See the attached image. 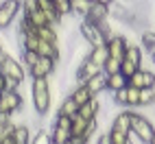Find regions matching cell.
Listing matches in <instances>:
<instances>
[{
    "label": "cell",
    "mask_w": 155,
    "mask_h": 144,
    "mask_svg": "<svg viewBox=\"0 0 155 144\" xmlns=\"http://www.w3.org/2000/svg\"><path fill=\"white\" fill-rule=\"evenodd\" d=\"M31 96H33V107L37 116H46L50 111V103H53V92H50L48 79H35L31 85Z\"/></svg>",
    "instance_id": "6da1fadb"
},
{
    "label": "cell",
    "mask_w": 155,
    "mask_h": 144,
    "mask_svg": "<svg viewBox=\"0 0 155 144\" xmlns=\"http://www.w3.org/2000/svg\"><path fill=\"white\" fill-rule=\"evenodd\" d=\"M131 133H133L140 142L151 144V140H153V136H155V125H153L147 116H142V114H138V111L131 109Z\"/></svg>",
    "instance_id": "7a4b0ae2"
},
{
    "label": "cell",
    "mask_w": 155,
    "mask_h": 144,
    "mask_svg": "<svg viewBox=\"0 0 155 144\" xmlns=\"http://www.w3.org/2000/svg\"><path fill=\"white\" fill-rule=\"evenodd\" d=\"M0 72L5 74V79H13V81H18V83H22L24 74H26V70L22 68V64H20L15 57L9 55L5 48L0 50Z\"/></svg>",
    "instance_id": "3957f363"
},
{
    "label": "cell",
    "mask_w": 155,
    "mask_h": 144,
    "mask_svg": "<svg viewBox=\"0 0 155 144\" xmlns=\"http://www.w3.org/2000/svg\"><path fill=\"white\" fill-rule=\"evenodd\" d=\"M79 35L85 39V42L92 46V48H98V46H105V35L101 33V28L98 24H92L87 22V20H81V24H79Z\"/></svg>",
    "instance_id": "277c9868"
},
{
    "label": "cell",
    "mask_w": 155,
    "mask_h": 144,
    "mask_svg": "<svg viewBox=\"0 0 155 144\" xmlns=\"http://www.w3.org/2000/svg\"><path fill=\"white\" fill-rule=\"evenodd\" d=\"M70 127H72V118L57 116L53 129H50V138H53V144H66V142L72 138Z\"/></svg>",
    "instance_id": "5b68a950"
},
{
    "label": "cell",
    "mask_w": 155,
    "mask_h": 144,
    "mask_svg": "<svg viewBox=\"0 0 155 144\" xmlns=\"http://www.w3.org/2000/svg\"><path fill=\"white\" fill-rule=\"evenodd\" d=\"M22 103L24 100L20 96V92H2L0 94V114L11 118L18 109H22Z\"/></svg>",
    "instance_id": "8992f818"
},
{
    "label": "cell",
    "mask_w": 155,
    "mask_h": 144,
    "mask_svg": "<svg viewBox=\"0 0 155 144\" xmlns=\"http://www.w3.org/2000/svg\"><path fill=\"white\" fill-rule=\"evenodd\" d=\"M127 87H133V90L155 87V72H153V70H144V68H140L133 77L127 79Z\"/></svg>",
    "instance_id": "52a82bcc"
},
{
    "label": "cell",
    "mask_w": 155,
    "mask_h": 144,
    "mask_svg": "<svg viewBox=\"0 0 155 144\" xmlns=\"http://www.w3.org/2000/svg\"><path fill=\"white\" fill-rule=\"evenodd\" d=\"M20 15V2H15V0H11V2H0V31L9 28L15 18Z\"/></svg>",
    "instance_id": "ba28073f"
},
{
    "label": "cell",
    "mask_w": 155,
    "mask_h": 144,
    "mask_svg": "<svg viewBox=\"0 0 155 144\" xmlns=\"http://www.w3.org/2000/svg\"><path fill=\"white\" fill-rule=\"evenodd\" d=\"M87 22L92 24H101V22H107L109 20V2H101V0H92V7H90V13L85 15Z\"/></svg>",
    "instance_id": "9c48e42d"
},
{
    "label": "cell",
    "mask_w": 155,
    "mask_h": 144,
    "mask_svg": "<svg viewBox=\"0 0 155 144\" xmlns=\"http://www.w3.org/2000/svg\"><path fill=\"white\" fill-rule=\"evenodd\" d=\"M127 37H122V35H114L111 39H107V55L109 59H116V61H122L125 59V50H127Z\"/></svg>",
    "instance_id": "30bf717a"
},
{
    "label": "cell",
    "mask_w": 155,
    "mask_h": 144,
    "mask_svg": "<svg viewBox=\"0 0 155 144\" xmlns=\"http://www.w3.org/2000/svg\"><path fill=\"white\" fill-rule=\"evenodd\" d=\"M55 68H57V61L39 57V61L28 70V74L33 77V81H35V79H50V74L55 72Z\"/></svg>",
    "instance_id": "8fae6325"
},
{
    "label": "cell",
    "mask_w": 155,
    "mask_h": 144,
    "mask_svg": "<svg viewBox=\"0 0 155 144\" xmlns=\"http://www.w3.org/2000/svg\"><path fill=\"white\" fill-rule=\"evenodd\" d=\"M101 72H103V70H101L98 66H94V64L85 57V59L79 64V68H77V81H79V83H87L90 79H94L96 74H101Z\"/></svg>",
    "instance_id": "7c38bea8"
},
{
    "label": "cell",
    "mask_w": 155,
    "mask_h": 144,
    "mask_svg": "<svg viewBox=\"0 0 155 144\" xmlns=\"http://www.w3.org/2000/svg\"><path fill=\"white\" fill-rule=\"evenodd\" d=\"M109 129H116V131L127 133V136H129V133H131V109H122V111H118V114L114 116Z\"/></svg>",
    "instance_id": "4fadbf2b"
},
{
    "label": "cell",
    "mask_w": 155,
    "mask_h": 144,
    "mask_svg": "<svg viewBox=\"0 0 155 144\" xmlns=\"http://www.w3.org/2000/svg\"><path fill=\"white\" fill-rule=\"evenodd\" d=\"M98 111H101V100H98V96H94L92 100H87L83 107H79V114L77 116H81L87 122H94L98 118Z\"/></svg>",
    "instance_id": "5bb4252c"
},
{
    "label": "cell",
    "mask_w": 155,
    "mask_h": 144,
    "mask_svg": "<svg viewBox=\"0 0 155 144\" xmlns=\"http://www.w3.org/2000/svg\"><path fill=\"white\" fill-rule=\"evenodd\" d=\"M70 98L77 103V107H83L87 100H92L94 96H92V92L87 90V85L85 83H79V85H74L72 87V92H70Z\"/></svg>",
    "instance_id": "9a60e30c"
},
{
    "label": "cell",
    "mask_w": 155,
    "mask_h": 144,
    "mask_svg": "<svg viewBox=\"0 0 155 144\" xmlns=\"http://www.w3.org/2000/svg\"><path fill=\"white\" fill-rule=\"evenodd\" d=\"M37 7H39V11L46 15V20H48V24H50V26H57V24L61 22V18H59L57 11H55L53 0H37Z\"/></svg>",
    "instance_id": "2e32d148"
},
{
    "label": "cell",
    "mask_w": 155,
    "mask_h": 144,
    "mask_svg": "<svg viewBox=\"0 0 155 144\" xmlns=\"http://www.w3.org/2000/svg\"><path fill=\"white\" fill-rule=\"evenodd\" d=\"M79 114V107H77V103L72 100L70 96H66L64 100L59 103V109H57V116H64V118H74Z\"/></svg>",
    "instance_id": "e0dca14e"
},
{
    "label": "cell",
    "mask_w": 155,
    "mask_h": 144,
    "mask_svg": "<svg viewBox=\"0 0 155 144\" xmlns=\"http://www.w3.org/2000/svg\"><path fill=\"white\" fill-rule=\"evenodd\" d=\"M125 61H129V64L142 68V46L129 42L127 44V50H125Z\"/></svg>",
    "instance_id": "ac0fdd59"
},
{
    "label": "cell",
    "mask_w": 155,
    "mask_h": 144,
    "mask_svg": "<svg viewBox=\"0 0 155 144\" xmlns=\"http://www.w3.org/2000/svg\"><path fill=\"white\" fill-rule=\"evenodd\" d=\"M85 85H87V90L92 92V96H98L101 92H105V90H107V77L101 72V74H96L94 79H90Z\"/></svg>",
    "instance_id": "d6986e66"
},
{
    "label": "cell",
    "mask_w": 155,
    "mask_h": 144,
    "mask_svg": "<svg viewBox=\"0 0 155 144\" xmlns=\"http://www.w3.org/2000/svg\"><path fill=\"white\" fill-rule=\"evenodd\" d=\"M31 138H33V129L28 125H18L13 131V144H31Z\"/></svg>",
    "instance_id": "ffe728a7"
},
{
    "label": "cell",
    "mask_w": 155,
    "mask_h": 144,
    "mask_svg": "<svg viewBox=\"0 0 155 144\" xmlns=\"http://www.w3.org/2000/svg\"><path fill=\"white\" fill-rule=\"evenodd\" d=\"M87 59L92 61L94 66H98L101 70H103V66H105V61L109 59V55H107V46H98V48H92L90 50V55H87Z\"/></svg>",
    "instance_id": "44dd1931"
},
{
    "label": "cell",
    "mask_w": 155,
    "mask_h": 144,
    "mask_svg": "<svg viewBox=\"0 0 155 144\" xmlns=\"http://www.w3.org/2000/svg\"><path fill=\"white\" fill-rule=\"evenodd\" d=\"M37 37L42 39V42H48V44H59V31H57V26L37 28Z\"/></svg>",
    "instance_id": "7402d4cb"
},
{
    "label": "cell",
    "mask_w": 155,
    "mask_h": 144,
    "mask_svg": "<svg viewBox=\"0 0 155 144\" xmlns=\"http://www.w3.org/2000/svg\"><path fill=\"white\" fill-rule=\"evenodd\" d=\"M140 39H142V48H147L149 50V57L155 61V31H142V35H140Z\"/></svg>",
    "instance_id": "603a6c76"
},
{
    "label": "cell",
    "mask_w": 155,
    "mask_h": 144,
    "mask_svg": "<svg viewBox=\"0 0 155 144\" xmlns=\"http://www.w3.org/2000/svg\"><path fill=\"white\" fill-rule=\"evenodd\" d=\"M127 87V79L120 74H111V77H107V92H111V94H116V92H120V90H125Z\"/></svg>",
    "instance_id": "cb8c5ba5"
},
{
    "label": "cell",
    "mask_w": 155,
    "mask_h": 144,
    "mask_svg": "<svg viewBox=\"0 0 155 144\" xmlns=\"http://www.w3.org/2000/svg\"><path fill=\"white\" fill-rule=\"evenodd\" d=\"M72 5V15H81V20H85V15L90 13V7H92V0H77V2H70Z\"/></svg>",
    "instance_id": "d4e9b609"
},
{
    "label": "cell",
    "mask_w": 155,
    "mask_h": 144,
    "mask_svg": "<svg viewBox=\"0 0 155 144\" xmlns=\"http://www.w3.org/2000/svg\"><path fill=\"white\" fill-rule=\"evenodd\" d=\"M155 105V87L140 90V103L138 107H153Z\"/></svg>",
    "instance_id": "484cf974"
},
{
    "label": "cell",
    "mask_w": 155,
    "mask_h": 144,
    "mask_svg": "<svg viewBox=\"0 0 155 144\" xmlns=\"http://www.w3.org/2000/svg\"><path fill=\"white\" fill-rule=\"evenodd\" d=\"M37 61H39V55H37V53H31V50H22V59H20V64H22V68H24L26 72L33 68Z\"/></svg>",
    "instance_id": "4316f807"
},
{
    "label": "cell",
    "mask_w": 155,
    "mask_h": 144,
    "mask_svg": "<svg viewBox=\"0 0 155 144\" xmlns=\"http://www.w3.org/2000/svg\"><path fill=\"white\" fill-rule=\"evenodd\" d=\"M53 5H55V11L57 15L64 20L66 15H72V5H70V0H53Z\"/></svg>",
    "instance_id": "83f0119b"
},
{
    "label": "cell",
    "mask_w": 155,
    "mask_h": 144,
    "mask_svg": "<svg viewBox=\"0 0 155 144\" xmlns=\"http://www.w3.org/2000/svg\"><path fill=\"white\" fill-rule=\"evenodd\" d=\"M31 144H53V138H50V131L46 129H39L33 133V138H31Z\"/></svg>",
    "instance_id": "f1b7e54d"
},
{
    "label": "cell",
    "mask_w": 155,
    "mask_h": 144,
    "mask_svg": "<svg viewBox=\"0 0 155 144\" xmlns=\"http://www.w3.org/2000/svg\"><path fill=\"white\" fill-rule=\"evenodd\" d=\"M107 140H109V144H125L127 140H129V136L127 133H120V131H116V129H109L107 133Z\"/></svg>",
    "instance_id": "f546056e"
},
{
    "label": "cell",
    "mask_w": 155,
    "mask_h": 144,
    "mask_svg": "<svg viewBox=\"0 0 155 144\" xmlns=\"http://www.w3.org/2000/svg\"><path fill=\"white\" fill-rule=\"evenodd\" d=\"M118 72H120V61L107 59L105 66H103V74H105V77H111V74H118Z\"/></svg>",
    "instance_id": "4dcf8cb0"
},
{
    "label": "cell",
    "mask_w": 155,
    "mask_h": 144,
    "mask_svg": "<svg viewBox=\"0 0 155 144\" xmlns=\"http://www.w3.org/2000/svg\"><path fill=\"white\" fill-rule=\"evenodd\" d=\"M138 103H140V90L127 87V109H131V107H138Z\"/></svg>",
    "instance_id": "1f68e13d"
},
{
    "label": "cell",
    "mask_w": 155,
    "mask_h": 144,
    "mask_svg": "<svg viewBox=\"0 0 155 144\" xmlns=\"http://www.w3.org/2000/svg\"><path fill=\"white\" fill-rule=\"evenodd\" d=\"M114 96V105H120V107H127V87L125 90H120V92H116V94H111Z\"/></svg>",
    "instance_id": "d6a6232c"
},
{
    "label": "cell",
    "mask_w": 155,
    "mask_h": 144,
    "mask_svg": "<svg viewBox=\"0 0 155 144\" xmlns=\"http://www.w3.org/2000/svg\"><path fill=\"white\" fill-rule=\"evenodd\" d=\"M2 92H5V74L0 72V94H2Z\"/></svg>",
    "instance_id": "836d02e7"
},
{
    "label": "cell",
    "mask_w": 155,
    "mask_h": 144,
    "mask_svg": "<svg viewBox=\"0 0 155 144\" xmlns=\"http://www.w3.org/2000/svg\"><path fill=\"white\" fill-rule=\"evenodd\" d=\"M66 144H85V142H83V140H77V138H70Z\"/></svg>",
    "instance_id": "e575fe53"
},
{
    "label": "cell",
    "mask_w": 155,
    "mask_h": 144,
    "mask_svg": "<svg viewBox=\"0 0 155 144\" xmlns=\"http://www.w3.org/2000/svg\"><path fill=\"white\" fill-rule=\"evenodd\" d=\"M96 144H109V140H107V136H101V138L96 140Z\"/></svg>",
    "instance_id": "d590c367"
},
{
    "label": "cell",
    "mask_w": 155,
    "mask_h": 144,
    "mask_svg": "<svg viewBox=\"0 0 155 144\" xmlns=\"http://www.w3.org/2000/svg\"><path fill=\"white\" fill-rule=\"evenodd\" d=\"M9 120V116H2V114H0V125H2V122H7Z\"/></svg>",
    "instance_id": "8d00e7d4"
},
{
    "label": "cell",
    "mask_w": 155,
    "mask_h": 144,
    "mask_svg": "<svg viewBox=\"0 0 155 144\" xmlns=\"http://www.w3.org/2000/svg\"><path fill=\"white\" fill-rule=\"evenodd\" d=\"M125 144H133V142H131V138H129V140H127V142H125Z\"/></svg>",
    "instance_id": "74e56055"
},
{
    "label": "cell",
    "mask_w": 155,
    "mask_h": 144,
    "mask_svg": "<svg viewBox=\"0 0 155 144\" xmlns=\"http://www.w3.org/2000/svg\"><path fill=\"white\" fill-rule=\"evenodd\" d=\"M151 144H155V136H153V140H151Z\"/></svg>",
    "instance_id": "f35d334b"
},
{
    "label": "cell",
    "mask_w": 155,
    "mask_h": 144,
    "mask_svg": "<svg viewBox=\"0 0 155 144\" xmlns=\"http://www.w3.org/2000/svg\"><path fill=\"white\" fill-rule=\"evenodd\" d=\"M0 50H2V44H0Z\"/></svg>",
    "instance_id": "ab89813d"
}]
</instances>
